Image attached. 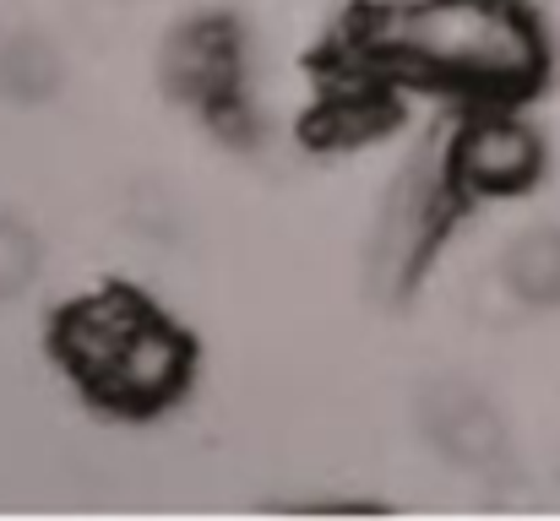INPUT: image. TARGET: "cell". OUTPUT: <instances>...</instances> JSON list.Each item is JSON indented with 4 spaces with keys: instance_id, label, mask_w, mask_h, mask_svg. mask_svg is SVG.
Listing matches in <instances>:
<instances>
[{
    "instance_id": "1",
    "label": "cell",
    "mask_w": 560,
    "mask_h": 521,
    "mask_svg": "<svg viewBox=\"0 0 560 521\" xmlns=\"http://www.w3.org/2000/svg\"><path fill=\"white\" fill-rule=\"evenodd\" d=\"M365 55L408 76L506 98L539 82L545 33L523 0H408L365 22Z\"/></svg>"
},
{
    "instance_id": "2",
    "label": "cell",
    "mask_w": 560,
    "mask_h": 521,
    "mask_svg": "<svg viewBox=\"0 0 560 521\" xmlns=\"http://www.w3.org/2000/svg\"><path fill=\"white\" fill-rule=\"evenodd\" d=\"M452 153L435 164H419L397 179L381 228H375V250H371V283L381 294H402L408 277L419 272V261L430 256L441 223H446V201H452Z\"/></svg>"
},
{
    "instance_id": "3",
    "label": "cell",
    "mask_w": 560,
    "mask_h": 521,
    "mask_svg": "<svg viewBox=\"0 0 560 521\" xmlns=\"http://www.w3.org/2000/svg\"><path fill=\"white\" fill-rule=\"evenodd\" d=\"M539 164H545V147H539L534 126H523L517 115H501V109L474 115L452 142V179L463 190L512 196L539 179Z\"/></svg>"
},
{
    "instance_id": "4",
    "label": "cell",
    "mask_w": 560,
    "mask_h": 521,
    "mask_svg": "<svg viewBox=\"0 0 560 521\" xmlns=\"http://www.w3.org/2000/svg\"><path fill=\"white\" fill-rule=\"evenodd\" d=\"M419 424H424L430 446L446 462H457V467L485 473V467H501V457H506V424H501V413L474 386H463V380H435L419 396Z\"/></svg>"
},
{
    "instance_id": "5",
    "label": "cell",
    "mask_w": 560,
    "mask_h": 521,
    "mask_svg": "<svg viewBox=\"0 0 560 521\" xmlns=\"http://www.w3.org/2000/svg\"><path fill=\"white\" fill-rule=\"evenodd\" d=\"M164 82L175 87V98H186L196 109H218L240 93V44L234 27L218 16L186 22L170 49H164Z\"/></svg>"
},
{
    "instance_id": "6",
    "label": "cell",
    "mask_w": 560,
    "mask_h": 521,
    "mask_svg": "<svg viewBox=\"0 0 560 521\" xmlns=\"http://www.w3.org/2000/svg\"><path fill=\"white\" fill-rule=\"evenodd\" d=\"M186 369H190L186 338L175 327H164L159 316H148L142 332L126 343V353L109 364V375L93 391L104 402H115V407H159V402H170L180 391Z\"/></svg>"
},
{
    "instance_id": "7",
    "label": "cell",
    "mask_w": 560,
    "mask_h": 521,
    "mask_svg": "<svg viewBox=\"0 0 560 521\" xmlns=\"http://www.w3.org/2000/svg\"><path fill=\"white\" fill-rule=\"evenodd\" d=\"M148 316H153V310H148L137 294H120V288L71 305L66 321H60V353H66V364H71L88 386H98V380L109 375V364L126 353V343L142 332Z\"/></svg>"
},
{
    "instance_id": "8",
    "label": "cell",
    "mask_w": 560,
    "mask_h": 521,
    "mask_svg": "<svg viewBox=\"0 0 560 521\" xmlns=\"http://www.w3.org/2000/svg\"><path fill=\"white\" fill-rule=\"evenodd\" d=\"M66 66H60V49L44 38V33H11L5 44V60H0V93L16 98V104H38L60 87Z\"/></svg>"
},
{
    "instance_id": "9",
    "label": "cell",
    "mask_w": 560,
    "mask_h": 521,
    "mask_svg": "<svg viewBox=\"0 0 560 521\" xmlns=\"http://www.w3.org/2000/svg\"><path fill=\"white\" fill-rule=\"evenodd\" d=\"M506 277L528 305H560V228H534L506 250Z\"/></svg>"
},
{
    "instance_id": "10",
    "label": "cell",
    "mask_w": 560,
    "mask_h": 521,
    "mask_svg": "<svg viewBox=\"0 0 560 521\" xmlns=\"http://www.w3.org/2000/svg\"><path fill=\"white\" fill-rule=\"evenodd\" d=\"M33 272H38V245H33V234H27L16 217L0 212V299H16V294L33 283Z\"/></svg>"
},
{
    "instance_id": "11",
    "label": "cell",
    "mask_w": 560,
    "mask_h": 521,
    "mask_svg": "<svg viewBox=\"0 0 560 521\" xmlns=\"http://www.w3.org/2000/svg\"><path fill=\"white\" fill-rule=\"evenodd\" d=\"M528 310H534V305L517 294V283L506 277V267H501L495 277H479V283H474V316H479V321H490V327H517Z\"/></svg>"
},
{
    "instance_id": "12",
    "label": "cell",
    "mask_w": 560,
    "mask_h": 521,
    "mask_svg": "<svg viewBox=\"0 0 560 521\" xmlns=\"http://www.w3.org/2000/svg\"><path fill=\"white\" fill-rule=\"evenodd\" d=\"M131 212H137V228H148V234H159V239H175V217H180V206H175L159 185H142L137 201H131Z\"/></svg>"
},
{
    "instance_id": "13",
    "label": "cell",
    "mask_w": 560,
    "mask_h": 521,
    "mask_svg": "<svg viewBox=\"0 0 560 521\" xmlns=\"http://www.w3.org/2000/svg\"><path fill=\"white\" fill-rule=\"evenodd\" d=\"M11 33H16V27H5V22H0V60H5V44H11Z\"/></svg>"
}]
</instances>
